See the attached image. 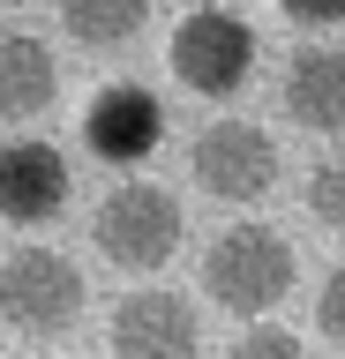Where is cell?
<instances>
[{
    "mask_svg": "<svg viewBox=\"0 0 345 359\" xmlns=\"http://www.w3.org/2000/svg\"><path fill=\"white\" fill-rule=\"evenodd\" d=\"M293 247H285V232H271V224H233V232H218L203 255V292L218 299V307L233 314H271L285 292H293Z\"/></svg>",
    "mask_w": 345,
    "mask_h": 359,
    "instance_id": "cell-1",
    "label": "cell"
},
{
    "mask_svg": "<svg viewBox=\"0 0 345 359\" xmlns=\"http://www.w3.org/2000/svg\"><path fill=\"white\" fill-rule=\"evenodd\" d=\"M83 142H91L105 165H143V157L165 142V112L143 83H105L83 112Z\"/></svg>",
    "mask_w": 345,
    "mask_h": 359,
    "instance_id": "cell-7",
    "label": "cell"
},
{
    "mask_svg": "<svg viewBox=\"0 0 345 359\" xmlns=\"http://www.w3.org/2000/svg\"><path fill=\"white\" fill-rule=\"evenodd\" d=\"M83 269L60 247H15L0 262V322L23 337H68L83 322Z\"/></svg>",
    "mask_w": 345,
    "mask_h": 359,
    "instance_id": "cell-2",
    "label": "cell"
},
{
    "mask_svg": "<svg viewBox=\"0 0 345 359\" xmlns=\"http://www.w3.org/2000/svg\"><path fill=\"white\" fill-rule=\"evenodd\" d=\"M113 359H203V322L173 292H136L113 307Z\"/></svg>",
    "mask_w": 345,
    "mask_h": 359,
    "instance_id": "cell-6",
    "label": "cell"
},
{
    "mask_svg": "<svg viewBox=\"0 0 345 359\" xmlns=\"http://www.w3.org/2000/svg\"><path fill=\"white\" fill-rule=\"evenodd\" d=\"M60 22H68L75 45H128L150 22V0H60Z\"/></svg>",
    "mask_w": 345,
    "mask_h": 359,
    "instance_id": "cell-11",
    "label": "cell"
},
{
    "mask_svg": "<svg viewBox=\"0 0 345 359\" xmlns=\"http://www.w3.org/2000/svg\"><path fill=\"white\" fill-rule=\"evenodd\" d=\"M226 359H308V352H300V337H293V330H248Z\"/></svg>",
    "mask_w": 345,
    "mask_h": 359,
    "instance_id": "cell-14",
    "label": "cell"
},
{
    "mask_svg": "<svg viewBox=\"0 0 345 359\" xmlns=\"http://www.w3.org/2000/svg\"><path fill=\"white\" fill-rule=\"evenodd\" d=\"M173 75L195 97H233L255 75V30L240 15H226V8H195L173 30Z\"/></svg>",
    "mask_w": 345,
    "mask_h": 359,
    "instance_id": "cell-4",
    "label": "cell"
},
{
    "mask_svg": "<svg viewBox=\"0 0 345 359\" xmlns=\"http://www.w3.org/2000/svg\"><path fill=\"white\" fill-rule=\"evenodd\" d=\"M308 210L330 232H345V157H323L315 172H308Z\"/></svg>",
    "mask_w": 345,
    "mask_h": 359,
    "instance_id": "cell-12",
    "label": "cell"
},
{
    "mask_svg": "<svg viewBox=\"0 0 345 359\" xmlns=\"http://www.w3.org/2000/svg\"><path fill=\"white\" fill-rule=\"evenodd\" d=\"M315 330L345 352V262L330 269V277H323V292H315Z\"/></svg>",
    "mask_w": 345,
    "mask_h": 359,
    "instance_id": "cell-13",
    "label": "cell"
},
{
    "mask_svg": "<svg viewBox=\"0 0 345 359\" xmlns=\"http://www.w3.org/2000/svg\"><path fill=\"white\" fill-rule=\"evenodd\" d=\"M91 240H98V255L113 269L150 277V269H165L173 247H181V202L165 195V187H150V180H128V187H113V195L98 202Z\"/></svg>",
    "mask_w": 345,
    "mask_h": 359,
    "instance_id": "cell-3",
    "label": "cell"
},
{
    "mask_svg": "<svg viewBox=\"0 0 345 359\" xmlns=\"http://www.w3.org/2000/svg\"><path fill=\"white\" fill-rule=\"evenodd\" d=\"M285 112L308 135H345V45H308L285 67Z\"/></svg>",
    "mask_w": 345,
    "mask_h": 359,
    "instance_id": "cell-9",
    "label": "cell"
},
{
    "mask_svg": "<svg viewBox=\"0 0 345 359\" xmlns=\"http://www.w3.org/2000/svg\"><path fill=\"white\" fill-rule=\"evenodd\" d=\"M293 22H308V30H330V22H345V0H278Z\"/></svg>",
    "mask_w": 345,
    "mask_h": 359,
    "instance_id": "cell-15",
    "label": "cell"
},
{
    "mask_svg": "<svg viewBox=\"0 0 345 359\" xmlns=\"http://www.w3.org/2000/svg\"><path fill=\"white\" fill-rule=\"evenodd\" d=\"M68 210V157L23 135V142H8L0 150V217L8 224H46Z\"/></svg>",
    "mask_w": 345,
    "mask_h": 359,
    "instance_id": "cell-8",
    "label": "cell"
},
{
    "mask_svg": "<svg viewBox=\"0 0 345 359\" xmlns=\"http://www.w3.org/2000/svg\"><path fill=\"white\" fill-rule=\"evenodd\" d=\"M53 97H60V67H53L46 38L8 30L0 38V120H38Z\"/></svg>",
    "mask_w": 345,
    "mask_h": 359,
    "instance_id": "cell-10",
    "label": "cell"
},
{
    "mask_svg": "<svg viewBox=\"0 0 345 359\" xmlns=\"http://www.w3.org/2000/svg\"><path fill=\"white\" fill-rule=\"evenodd\" d=\"M188 172L218 202H263L278 187V142L248 120H210L195 135V150H188Z\"/></svg>",
    "mask_w": 345,
    "mask_h": 359,
    "instance_id": "cell-5",
    "label": "cell"
}]
</instances>
